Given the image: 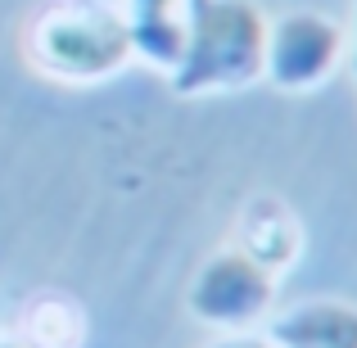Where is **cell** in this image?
<instances>
[{
  "label": "cell",
  "instance_id": "cell-1",
  "mask_svg": "<svg viewBox=\"0 0 357 348\" xmlns=\"http://www.w3.org/2000/svg\"><path fill=\"white\" fill-rule=\"evenodd\" d=\"M32 73L59 86H100L131 68V41L118 0H41L18 32Z\"/></svg>",
  "mask_w": 357,
  "mask_h": 348
},
{
  "label": "cell",
  "instance_id": "cell-2",
  "mask_svg": "<svg viewBox=\"0 0 357 348\" xmlns=\"http://www.w3.org/2000/svg\"><path fill=\"white\" fill-rule=\"evenodd\" d=\"M271 14L258 0H190L185 45L172 68V91L181 100L236 96L262 82Z\"/></svg>",
  "mask_w": 357,
  "mask_h": 348
},
{
  "label": "cell",
  "instance_id": "cell-3",
  "mask_svg": "<svg viewBox=\"0 0 357 348\" xmlns=\"http://www.w3.org/2000/svg\"><path fill=\"white\" fill-rule=\"evenodd\" d=\"M276 285L280 280L267 267L227 240L195 267L185 285V312L218 335H253L276 312Z\"/></svg>",
  "mask_w": 357,
  "mask_h": 348
},
{
  "label": "cell",
  "instance_id": "cell-4",
  "mask_svg": "<svg viewBox=\"0 0 357 348\" xmlns=\"http://www.w3.org/2000/svg\"><path fill=\"white\" fill-rule=\"evenodd\" d=\"M349 63V32L326 9H285L267 23L262 82L285 96H312Z\"/></svg>",
  "mask_w": 357,
  "mask_h": 348
},
{
  "label": "cell",
  "instance_id": "cell-5",
  "mask_svg": "<svg viewBox=\"0 0 357 348\" xmlns=\"http://www.w3.org/2000/svg\"><path fill=\"white\" fill-rule=\"evenodd\" d=\"M231 244L280 280L303 258L307 231H303V222H298V213L289 209L280 195H253L236 213V235H231Z\"/></svg>",
  "mask_w": 357,
  "mask_h": 348
},
{
  "label": "cell",
  "instance_id": "cell-6",
  "mask_svg": "<svg viewBox=\"0 0 357 348\" xmlns=\"http://www.w3.org/2000/svg\"><path fill=\"white\" fill-rule=\"evenodd\" d=\"M262 340L271 348H357V303L353 298H298L267 317Z\"/></svg>",
  "mask_w": 357,
  "mask_h": 348
},
{
  "label": "cell",
  "instance_id": "cell-7",
  "mask_svg": "<svg viewBox=\"0 0 357 348\" xmlns=\"http://www.w3.org/2000/svg\"><path fill=\"white\" fill-rule=\"evenodd\" d=\"M118 14L131 41V59L158 77H172L185 45L190 0H118Z\"/></svg>",
  "mask_w": 357,
  "mask_h": 348
},
{
  "label": "cell",
  "instance_id": "cell-8",
  "mask_svg": "<svg viewBox=\"0 0 357 348\" xmlns=\"http://www.w3.org/2000/svg\"><path fill=\"white\" fill-rule=\"evenodd\" d=\"M14 335L27 348H86L91 340V317L63 289H36L14 317Z\"/></svg>",
  "mask_w": 357,
  "mask_h": 348
},
{
  "label": "cell",
  "instance_id": "cell-9",
  "mask_svg": "<svg viewBox=\"0 0 357 348\" xmlns=\"http://www.w3.org/2000/svg\"><path fill=\"white\" fill-rule=\"evenodd\" d=\"M208 348H271V344L262 340V331H253V335H218Z\"/></svg>",
  "mask_w": 357,
  "mask_h": 348
},
{
  "label": "cell",
  "instance_id": "cell-10",
  "mask_svg": "<svg viewBox=\"0 0 357 348\" xmlns=\"http://www.w3.org/2000/svg\"><path fill=\"white\" fill-rule=\"evenodd\" d=\"M344 32H349V68L357 77V0H353V14H349V23H344Z\"/></svg>",
  "mask_w": 357,
  "mask_h": 348
},
{
  "label": "cell",
  "instance_id": "cell-11",
  "mask_svg": "<svg viewBox=\"0 0 357 348\" xmlns=\"http://www.w3.org/2000/svg\"><path fill=\"white\" fill-rule=\"evenodd\" d=\"M0 348H27V344H18V340H14L9 331H0Z\"/></svg>",
  "mask_w": 357,
  "mask_h": 348
}]
</instances>
